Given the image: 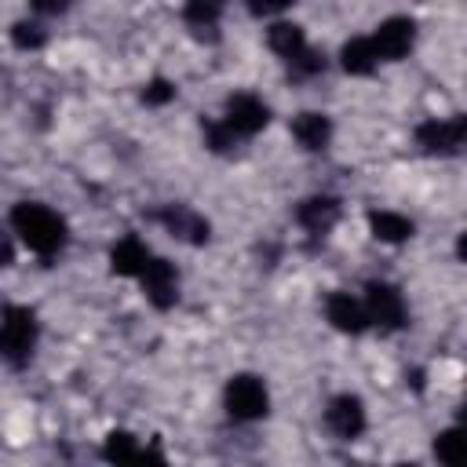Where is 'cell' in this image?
Returning <instances> with one entry per match:
<instances>
[{"mask_svg": "<svg viewBox=\"0 0 467 467\" xmlns=\"http://www.w3.org/2000/svg\"><path fill=\"white\" fill-rule=\"evenodd\" d=\"M11 230L22 237V244L29 252H36L44 259L58 255L66 244V219L40 201H18L11 208Z\"/></svg>", "mask_w": 467, "mask_h": 467, "instance_id": "6da1fadb", "label": "cell"}, {"mask_svg": "<svg viewBox=\"0 0 467 467\" xmlns=\"http://www.w3.org/2000/svg\"><path fill=\"white\" fill-rule=\"evenodd\" d=\"M36 336H40V325L29 306H22V303L0 306V361L4 365H11V368L29 365Z\"/></svg>", "mask_w": 467, "mask_h": 467, "instance_id": "7a4b0ae2", "label": "cell"}, {"mask_svg": "<svg viewBox=\"0 0 467 467\" xmlns=\"http://www.w3.org/2000/svg\"><path fill=\"white\" fill-rule=\"evenodd\" d=\"M223 405H226V416L234 423H255L270 412L266 383L252 372H237V376H230V383L223 390Z\"/></svg>", "mask_w": 467, "mask_h": 467, "instance_id": "3957f363", "label": "cell"}, {"mask_svg": "<svg viewBox=\"0 0 467 467\" xmlns=\"http://www.w3.org/2000/svg\"><path fill=\"white\" fill-rule=\"evenodd\" d=\"M361 306H365L368 325H379L383 332H398V328H405V321H409L405 296H401L394 285H387V281H368Z\"/></svg>", "mask_w": 467, "mask_h": 467, "instance_id": "277c9868", "label": "cell"}, {"mask_svg": "<svg viewBox=\"0 0 467 467\" xmlns=\"http://www.w3.org/2000/svg\"><path fill=\"white\" fill-rule=\"evenodd\" d=\"M463 139H467V117L456 113V117H431L416 128V146L431 157H456L463 150Z\"/></svg>", "mask_w": 467, "mask_h": 467, "instance_id": "5b68a950", "label": "cell"}, {"mask_svg": "<svg viewBox=\"0 0 467 467\" xmlns=\"http://www.w3.org/2000/svg\"><path fill=\"white\" fill-rule=\"evenodd\" d=\"M150 219L161 223L171 237H179V241H186V244H208V237H212L208 219L197 215L190 204H161V208L150 212Z\"/></svg>", "mask_w": 467, "mask_h": 467, "instance_id": "8992f818", "label": "cell"}, {"mask_svg": "<svg viewBox=\"0 0 467 467\" xmlns=\"http://www.w3.org/2000/svg\"><path fill=\"white\" fill-rule=\"evenodd\" d=\"M223 124H226L237 139H252V135H259V131L270 124V109H266V102H263L259 95L241 91V95H230V99H226Z\"/></svg>", "mask_w": 467, "mask_h": 467, "instance_id": "52a82bcc", "label": "cell"}, {"mask_svg": "<svg viewBox=\"0 0 467 467\" xmlns=\"http://www.w3.org/2000/svg\"><path fill=\"white\" fill-rule=\"evenodd\" d=\"M368 40H372L379 62H401L412 51V44H416V22L405 18V15H394V18L379 22Z\"/></svg>", "mask_w": 467, "mask_h": 467, "instance_id": "ba28073f", "label": "cell"}, {"mask_svg": "<svg viewBox=\"0 0 467 467\" xmlns=\"http://www.w3.org/2000/svg\"><path fill=\"white\" fill-rule=\"evenodd\" d=\"M365 423H368V416H365V401H361L358 394H336V398L328 401V409H325V427H328L339 441L361 438V434H365Z\"/></svg>", "mask_w": 467, "mask_h": 467, "instance_id": "9c48e42d", "label": "cell"}, {"mask_svg": "<svg viewBox=\"0 0 467 467\" xmlns=\"http://www.w3.org/2000/svg\"><path fill=\"white\" fill-rule=\"evenodd\" d=\"M139 281H142L146 299H150L157 310L175 306V299H179V274H175V263H168V259H161V255H150V263L142 266Z\"/></svg>", "mask_w": 467, "mask_h": 467, "instance_id": "30bf717a", "label": "cell"}, {"mask_svg": "<svg viewBox=\"0 0 467 467\" xmlns=\"http://www.w3.org/2000/svg\"><path fill=\"white\" fill-rule=\"evenodd\" d=\"M325 317L336 332H347V336H361L368 328V317H365V306L361 299H354L350 292H332L325 299Z\"/></svg>", "mask_w": 467, "mask_h": 467, "instance_id": "8fae6325", "label": "cell"}, {"mask_svg": "<svg viewBox=\"0 0 467 467\" xmlns=\"http://www.w3.org/2000/svg\"><path fill=\"white\" fill-rule=\"evenodd\" d=\"M339 197H328V193H317V197H306L296 204V223L306 230V234H328L339 219Z\"/></svg>", "mask_w": 467, "mask_h": 467, "instance_id": "7c38bea8", "label": "cell"}, {"mask_svg": "<svg viewBox=\"0 0 467 467\" xmlns=\"http://www.w3.org/2000/svg\"><path fill=\"white\" fill-rule=\"evenodd\" d=\"M150 255H153V252H150L135 234H128V237H120V241L109 248V270L120 274V277H139L142 266L150 263Z\"/></svg>", "mask_w": 467, "mask_h": 467, "instance_id": "4fadbf2b", "label": "cell"}, {"mask_svg": "<svg viewBox=\"0 0 467 467\" xmlns=\"http://www.w3.org/2000/svg\"><path fill=\"white\" fill-rule=\"evenodd\" d=\"M292 139H296L303 150L321 153V150L328 146V139H332V120H328L325 113L306 109V113H299V117L292 120Z\"/></svg>", "mask_w": 467, "mask_h": 467, "instance_id": "5bb4252c", "label": "cell"}, {"mask_svg": "<svg viewBox=\"0 0 467 467\" xmlns=\"http://www.w3.org/2000/svg\"><path fill=\"white\" fill-rule=\"evenodd\" d=\"M223 7H226V0H186V4H182V18H186V26L193 29V36L215 40Z\"/></svg>", "mask_w": 467, "mask_h": 467, "instance_id": "9a60e30c", "label": "cell"}, {"mask_svg": "<svg viewBox=\"0 0 467 467\" xmlns=\"http://www.w3.org/2000/svg\"><path fill=\"white\" fill-rule=\"evenodd\" d=\"M102 456H106L109 463H142V460H161L157 452L142 449V445H139V438H135V434H128V431H109V434H106V441H102Z\"/></svg>", "mask_w": 467, "mask_h": 467, "instance_id": "2e32d148", "label": "cell"}, {"mask_svg": "<svg viewBox=\"0 0 467 467\" xmlns=\"http://www.w3.org/2000/svg\"><path fill=\"white\" fill-rule=\"evenodd\" d=\"M339 66H343L350 77H368V73L379 66V55H376V47H372L368 36H354V40L343 44V51H339Z\"/></svg>", "mask_w": 467, "mask_h": 467, "instance_id": "e0dca14e", "label": "cell"}, {"mask_svg": "<svg viewBox=\"0 0 467 467\" xmlns=\"http://www.w3.org/2000/svg\"><path fill=\"white\" fill-rule=\"evenodd\" d=\"M368 226H372V237L376 241H387V244H401L416 234L412 219L398 215V212H368Z\"/></svg>", "mask_w": 467, "mask_h": 467, "instance_id": "ac0fdd59", "label": "cell"}, {"mask_svg": "<svg viewBox=\"0 0 467 467\" xmlns=\"http://www.w3.org/2000/svg\"><path fill=\"white\" fill-rule=\"evenodd\" d=\"M266 44H270L274 55H281V58L288 62V58H296V55L306 47V33H303V26H296V22H274V26L266 29Z\"/></svg>", "mask_w": 467, "mask_h": 467, "instance_id": "d6986e66", "label": "cell"}, {"mask_svg": "<svg viewBox=\"0 0 467 467\" xmlns=\"http://www.w3.org/2000/svg\"><path fill=\"white\" fill-rule=\"evenodd\" d=\"M44 40H47V33H44V26H36V22H15V26H11V44L22 47V51L44 47Z\"/></svg>", "mask_w": 467, "mask_h": 467, "instance_id": "ffe728a7", "label": "cell"}, {"mask_svg": "<svg viewBox=\"0 0 467 467\" xmlns=\"http://www.w3.org/2000/svg\"><path fill=\"white\" fill-rule=\"evenodd\" d=\"M204 142H208L212 153H226V150L237 146V135L223 120H204Z\"/></svg>", "mask_w": 467, "mask_h": 467, "instance_id": "44dd1931", "label": "cell"}, {"mask_svg": "<svg viewBox=\"0 0 467 467\" xmlns=\"http://www.w3.org/2000/svg\"><path fill=\"white\" fill-rule=\"evenodd\" d=\"M288 69H292V77H314L325 69V55L314 47H303L296 58H288Z\"/></svg>", "mask_w": 467, "mask_h": 467, "instance_id": "7402d4cb", "label": "cell"}, {"mask_svg": "<svg viewBox=\"0 0 467 467\" xmlns=\"http://www.w3.org/2000/svg\"><path fill=\"white\" fill-rule=\"evenodd\" d=\"M434 456H438V463H456V456H460V431L456 427H449V431H441L438 438H434Z\"/></svg>", "mask_w": 467, "mask_h": 467, "instance_id": "603a6c76", "label": "cell"}, {"mask_svg": "<svg viewBox=\"0 0 467 467\" xmlns=\"http://www.w3.org/2000/svg\"><path fill=\"white\" fill-rule=\"evenodd\" d=\"M171 99H175V84L164 80V77H153V80L142 88V102H146V106H168Z\"/></svg>", "mask_w": 467, "mask_h": 467, "instance_id": "cb8c5ba5", "label": "cell"}, {"mask_svg": "<svg viewBox=\"0 0 467 467\" xmlns=\"http://www.w3.org/2000/svg\"><path fill=\"white\" fill-rule=\"evenodd\" d=\"M244 4H248V11H252L255 18H270V15L285 11V7H292L296 0H244Z\"/></svg>", "mask_w": 467, "mask_h": 467, "instance_id": "d4e9b609", "label": "cell"}, {"mask_svg": "<svg viewBox=\"0 0 467 467\" xmlns=\"http://www.w3.org/2000/svg\"><path fill=\"white\" fill-rule=\"evenodd\" d=\"M29 7L36 15H62L69 7V0H29Z\"/></svg>", "mask_w": 467, "mask_h": 467, "instance_id": "484cf974", "label": "cell"}, {"mask_svg": "<svg viewBox=\"0 0 467 467\" xmlns=\"http://www.w3.org/2000/svg\"><path fill=\"white\" fill-rule=\"evenodd\" d=\"M11 263H15V244H11V237L0 230V270L11 266Z\"/></svg>", "mask_w": 467, "mask_h": 467, "instance_id": "4316f807", "label": "cell"}]
</instances>
